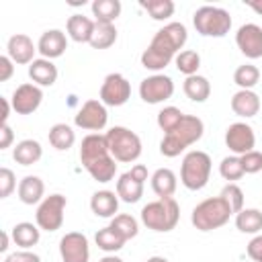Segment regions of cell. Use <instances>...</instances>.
Masks as SVG:
<instances>
[{
  "instance_id": "cell-1",
  "label": "cell",
  "mask_w": 262,
  "mask_h": 262,
  "mask_svg": "<svg viewBox=\"0 0 262 262\" xmlns=\"http://www.w3.org/2000/svg\"><path fill=\"white\" fill-rule=\"evenodd\" d=\"M186 39H188V33L182 23H168L154 35L149 47L141 53V66L151 72L164 70L172 61L176 51L182 49Z\"/></svg>"
},
{
  "instance_id": "cell-2",
  "label": "cell",
  "mask_w": 262,
  "mask_h": 262,
  "mask_svg": "<svg viewBox=\"0 0 262 262\" xmlns=\"http://www.w3.org/2000/svg\"><path fill=\"white\" fill-rule=\"evenodd\" d=\"M203 131H205V125L199 117L194 115H184L182 121L170 131L164 135L162 143H160V151L162 156L166 158H176L180 156L188 145L196 143L201 137H203Z\"/></svg>"
},
{
  "instance_id": "cell-3",
  "label": "cell",
  "mask_w": 262,
  "mask_h": 262,
  "mask_svg": "<svg viewBox=\"0 0 262 262\" xmlns=\"http://www.w3.org/2000/svg\"><path fill=\"white\" fill-rule=\"evenodd\" d=\"M233 215L231 207L227 205V201L219 194V196H211L201 201L192 213H190V221L199 231H211L217 227H223L229 217Z\"/></svg>"
},
{
  "instance_id": "cell-4",
  "label": "cell",
  "mask_w": 262,
  "mask_h": 262,
  "mask_svg": "<svg viewBox=\"0 0 262 262\" xmlns=\"http://www.w3.org/2000/svg\"><path fill=\"white\" fill-rule=\"evenodd\" d=\"M178 219H180V207L172 196L151 201L141 209L143 225L154 231H172Z\"/></svg>"
},
{
  "instance_id": "cell-5",
  "label": "cell",
  "mask_w": 262,
  "mask_h": 262,
  "mask_svg": "<svg viewBox=\"0 0 262 262\" xmlns=\"http://www.w3.org/2000/svg\"><path fill=\"white\" fill-rule=\"evenodd\" d=\"M211 176V158L201 149H192L184 156L180 166V180L188 190H201Z\"/></svg>"
},
{
  "instance_id": "cell-6",
  "label": "cell",
  "mask_w": 262,
  "mask_h": 262,
  "mask_svg": "<svg viewBox=\"0 0 262 262\" xmlns=\"http://www.w3.org/2000/svg\"><path fill=\"white\" fill-rule=\"evenodd\" d=\"M192 25L203 37H223L231 29V14L219 6H201L192 14Z\"/></svg>"
},
{
  "instance_id": "cell-7",
  "label": "cell",
  "mask_w": 262,
  "mask_h": 262,
  "mask_svg": "<svg viewBox=\"0 0 262 262\" xmlns=\"http://www.w3.org/2000/svg\"><path fill=\"white\" fill-rule=\"evenodd\" d=\"M108 151L117 162H135L141 156V139L135 131L127 127H113L106 133Z\"/></svg>"
},
{
  "instance_id": "cell-8",
  "label": "cell",
  "mask_w": 262,
  "mask_h": 262,
  "mask_svg": "<svg viewBox=\"0 0 262 262\" xmlns=\"http://www.w3.org/2000/svg\"><path fill=\"white\" fill-rule=\"evenodd\" d=\"M66 196L63 194H49L45 196L35 213V221L39 229L43 231H57L63 223V211H66Z\"/></svg>"
},
{
  "instance_id": "cell-9",
  "label": "cell",
  "mask_w": 262,
  "mask_h": 262,
  "mask_svg": "<svg viewBox=\"0 0 262 262\" xmlns=\"http://www.w3.org/2000/svg\"><path fill=\"white\" fill-rule=\"evenodd\" d=\"M172 94H174V82L170 76H164V74H154V76L141 80V84H139V96L147 104L164 102Z\"/></svg>"
},
{
  "instance_id": "cell-10",
  "label": "cell",
  "mask_w": 262,
  "mask_h": 262,
  "mask_svg": "<svg viewBox=\"0 0 262 262\" xmlns=\"http://www.w3.org/2000/svg\"><path fill=\"white\" fill-rule=\"evenodd\" d=\"M131 96V84L123 74H108L100 86V102L106 106H121Z\"/></svg>"
},
{
  "instance_id": "cell-11",
  "label": "cell",
  "mask_w": 262,
  "mask_h": 262,
  "mask_svg": "<svg viewBox=\"0 0 262 262\" xmlns=\"http://www.w3.org/2000/svg\"><path fill=\"white\" fill-rule=\"evenodd\" d=\"M76 125L82 127V129H88V131H100L106 127V121H108V113H106V106L100 102V100H86L82 104V108L76 113L74 117Z\"/></svg>"
},
{
  "instance_id": "cell-12",
  "label": "cell",
  "mask_w": 262,
  "mask_h": 262,
  "mask_svg": "<svg viewBox=\"0 0 262 262\" xmlns=\"http://www.w3.org/2000/svg\"><path fill=\"white\" fill-rule=\"evenodd\" d=\"M59 254L63 262H88L90 246L88 237L80 231H70L59 239Z\"/></svg>"
},
{
  "instance_id": "cell-13",
  "label": "cell",
  "mask_w": 262,
  "mask_h": 262,
  "mask_svg": "<svg viewBox=\"0 0 262 262\" xmlns=\"http://www.w3.org/2000/svg\"><path fill=\"white\" fill-rule=\"evenodd\" d=\"M225 145L235 156H244V154L252 151L254 145H256L254 129L248 123H233V125H229L227 131H225Z\"/></svg>"
},
{
  "instance_id": "cell-14",
  "label": "cell",
  "mask_w": 262,
  "mask_h": 262,
  "mask_svg": "<svg viewBox=\"0 0 262 262\" xmlns=\"http://www.w3.org/2000/svg\"><path fill=\"white\" fill-rule=\"evenodd\" d=\"M235 43L246 57L250 59L262 57V27H258L256 23L242 25L235 33Z\"/></svg>"
},
{
  "instance_id": "cell-15",
  "label": "cell",
  "mask_w": 262,
  "mask_h": 262,
  "mask_svg": "<svg viewBox=\"0 0 262 262\" xmlns=\"http://www.w3.org/2000/svg\"><path fill=\"white\" fill-rule=\"evenodd\" d=\"M41 100H43V90L37 84H20V86H16V90L12 92V98H10L12 108L18 115L35 113L39 108Z\"/></svg>"
},
{
  "instance_id": "cell-16",
  "label": "cell",
  "mask_w": 262,
  "mask_h": 262,
  "mask_svg": "<svg viewBox=\"0 0 262 262\" xmlns=\"http://www.w3.org/2000/svg\"><path fill=\"white\" fill-rule=\"evenodd\" d=\"M6 51H8V57L14 61V63H33L35 61V51H37V47H35V43H33V39L29 37V35H25V33H16V35H12L10 39H8V45H6Z\"/></svg>"
},
{
  "instance_id": "cell-17",
  "label": "cell",
  "mask_w": 262,
  "mask_h": 262,
  "mask_svg": "<svg viewBox=\"0 0 262 262\" xmlns=\"http://www.w3.org/2000/svg\"><path fill=\"white\" fill-rule=\"evenodd\" d=\"M66 49H68V39H66V33L59 29H49L39 37L37 51L45 59H55V57L63 55Z\"/></svg>"
},
{
  "instance_id": "cell-18",
  "label": "cell",
  "mask_w": 262,
  "mask_h": 262,
  "mask_svg": "<svg viewBox=\"0 0 262 262\" xmlns=\"http://www.w3.org/2000/svg\"><path fill=\"white\" fill-rule=\"evenodd\" d=\"M108 143H106V135H100V133H90L82 139V145H80V160L82 164H88L92 160H98L102 156H108Z\"/></svg>"
},
{
  "instance_id": "cell-19",
  "label": "cell",
  "mask_w": 262,
  "mask_h": 262,
  "mask_svg": "<svg viewBox=\"0 0 262 262\" xmlns=\"http://www.w3.org/2000/svg\"><path fill=\"white\" fill-rule=\"evenodd\" d=\"M231 111L237 115V117H256L258 111H260V98L256 92L252 90H237L233 96H231Z\"/></svg>"
},
{
  "instance_id": "cell-20",
  "label": "cell",
  "mask_w": 262,
  "mask_h": 262,
  "mask_svg": "<svg viewBox=\"0 0 262 262\" xmlns=\"http://www.w3.org/2000/svg\"><path fill=\"white\" fill-rule=\"evenodd\" d=\"M29 78L37 86H53L57 80V68L53 66L51 59L39 57L29 66Z\"/></svg>"
},
{
  "instance_id": "cell-21",
  "label": "cell",
  "mask_w": 262,
  "mask_h": 262,
  "mask_svg": "<svg viewBox=\"0 0 262 262\" xmlns=\"http://www.w3.org/2000/svg\"><path fill=\"white\" fill-rule=\"evenodd\" d=\"M90 209L96 217H115L119 209V194L113 190H98L90 199Z\"/></svg>"
},
{
  "instance_id": "cell-22",
  "label": "cell",
  "mask_w": 262,
  "mask_h": 262,
  "mask_svg": "<svg viewBox=\"0 0 262 262\" xmlns=\"http://www.w3.org/2000/svg\"><path fill=\"white\" fill-rule=\"evenodd\" d=\"M96 23L90 20L84 14H74L68 18V35L76 41V43H90L92 33H94Z\"/></svg>"
},
{
  "instance_id": "cell-23",
  "label": "cell",
  "mask_w": 262,
  "mask_h": 262,
  "mask_svg": "<svg viewBox=\"0 0 262 262\" xmlns=\"http://www.w3.org/2000/svg\"><path fill=\"white\" fill-rule=\"evenodd\" d=\"M117 194L125 203H137L143 196V182H139L131 172H125L117 180Z\"/></svg>"
},
{
  "instance_id": "cell-24",
  "label": "cell",
  "mask_w": 262,
  "mask_h": 262,
  "mask_svg": "<svg viewBox=\"0 0 262 262\" xmlns=\"http://www.w3.org/2000/svg\"><path fill=\"white\" fill-rule=\"evenodd\" d=\"M43 156V147L39 141L35 139H23L16 143L14 151H12V158L16 164L20 166H31V164H37Z\"/></svg>"
},
{
  "instance_id": "cell-25",
  "label": "cell",
  "mask_w": 262,
  "mask_h": 262,
  "mask_svg": "<svg viewBox=\"0 0 262 262\" xmlns=\"http://www.w3.org/2000/svg\"><path fill=\"white\" fill-rule=\"evenodd\" d=\"M117 160L108 154V156H102L98 160H92L88 164H84V168L88 170V174L96 180V182H111L115 178V172H117Z\"/></svg>"
},
{
  "instance_id": "cell-26",
  "label": "cell",
  "mask_w": 262,
  "mask_h": 262,
  "mask_svg": "<svg viewBox=\"0 0 262 262\" xmlns=\"http://www.w3.org/2000/svg\"><path fill=\"white\" fill-rule=\"evenodd\" d=\"M43 192H45V184L39 176H25L20 182H18V199L25 203V205H35L43 199Z\"/></svg>"
},
{
  "instance_id": "cell-27",
  "label": "cell",
  "mask_w": 262,
  "mask_h": 262,
  "mask_svg": "<svg viewBox=\"0 0 262 262\" xmlns=\"http://www.w3.org/2000/svg\"><path fill=\"white\" fill-rule=\"evenodd\" d=\"M151 188L160 199H168L176 192V174L170 168H160L151 174Z\"/></svg>"
},
{
  "instance_id": "cell-28",
  "label": "cell",
  "mask_w": 262,
  "mask_h": 262,
  "mask_svg": "<svg viewBox=\"0 0 262 262\" xmlns=\"http://www.w3.org/2000/svg\"><path fill=\"white\" fill-rule=\"evenodd\" d=\"M10 235H12V239H14L16 246H20V248L27 250V248H33V246L39 242L41 229H39V225H33V223H29V221H23V223H16V225L12 227Z\"/></svg>"
},
{
  "instance_id": "cell-29",
  "label": "cell",
  "mask_w": 262,
  "mask_h": 262,
  "mask_svg": "<svg viewBox=\"0 0 262 262\" xmlns=\"http://www.w3.org/2000/svg\"><path fill=\"white\" fill-rule=\"evenodd\" d=\"M184 94L192 100V102H205L207 98H209V94H211V84H209V80L205 78V76H199V74H194V76H188L186 80H184Z\"/></svg>"
},
{
  "instance_id": "cell-30",
  "label": "cell",
  "mask_w": 262,
  "mask_h": 262,
  "mask_svg": "<svg viewBox=\"0 0 262 262\" xmlns=\"http://www.w3.org/2000/svg\"><path fill=\"white\" fill-rule=\"evenodd\" d=\"M76 141V133L70 125L66 123H55L51 129H49V143L59 149V151H68Z\"/></svg>"
},
{
  "instance_id": "cell-31",
  "label": "cell",
  "mask_w": 262,
  "mask_h": 262,
  "mask_svg": "<svg viewBox=\"0 0 262 262\" xmlns=\"http://www.w3.org/2000/svg\"><path fill=\"white\" fill-rule=\"evenodd\" d=\"M92 14L96 16V23L113 25L117 20V16L121 14V2L119 0H94Z\"/></svg>"
},
{
  "instance_id": "cell-32",
  "label": "cell",
  "mask_w": 262,
  "mask_h": 262,
  "mask_svg": "<svg viewBox=\"0 0 262 262\" xmlns=\"http://www.w3.org/2000/svg\"><path fill=\"white\" fill-rule=\"evenodd\" d=\"M235 227L242 233H258L262 229V211L242 209L239 213H235Z\"/></svg>"
},
{
  "instance_id": "cell-33",
  "label": "cell",
  "mask_w": 262,
  "mask_h": 262,
  "mask_svg": "<svg viewBox=\"0 0 262 262\" xmlns=\"http://www.w3.org/2000/svg\"><path fill=\"white\" fill-rule=\"evenodd\" d=\"M94 242H96V246H98L100 250H104V252H117V250H121V248L125 246L127 239H125L123 235H119V233L108 225V227H102V229L96 231Z\"/></svg>"
},
{
  "instance_id": "cell-34",
  "label": "cell",
  "mask_w": 262,
  "mask_h": 262,
  "mask_svg": "<svg viewBox=\"0 0 262 262\" xmlns=\"http://www.w3.org/2000/svg\"><path fill=\"white\" fill-rule=\"evenodd\" d=\"M117 41V29L115 25H106V23H96L90 45L94 49H108L111 45H115Z\"/></svg>"
},
{
  "instance_id": "cell-35",
  "label": "cell",
  "mask_w": 262,
  "mask_h": 262,
  "mask_svg": "<svg viewBox=\"0 0 262 262\" xmlns=\"http://www.w3.org/2000/svg\"><path fill=\"white\" fill-rule=\"evenodd\" d=\"M139 6L149 12L154 20H166L174 14V2L172 0H139Z\"/></svg>"
},
{
  "instance_id": "cell-36",
  "label": "cell",
  "mask_w": 262,
  "mask_h": 262,
  "mask_svg": "<svg viewBox=\"0 0 262 262\" xmlns=\"http://www.w3.org/2000/svg\"><path fill=\"white\" fill-rule=\"evenodd\" d=\"M260 80V70L252 63H244L233 72V82L242 88V90H252Z\"/></svg>"
},
{
  "instance_id": "cell-37",
  "label": "cell",
  "mask_w": 262,
  "mask_h": 262,
  "mask_svg": "<svg viewBox=\"0 0 262 262\" xmlns=\"http://www.w3.org/2000/svg\"><path fill=\"white\" fill-rule=\"evenodd\" d=\"M111 227H113L119 235H123L125 239L135 237V235H137V231H139V225H137L135 217H131V215H127V213L115 215V217H113V221H111Z\"/></svg>"
},
{
  "instance_id": "cell-38",
  "label": "cell",
  "mask_w": 262,
  "mask_h": 262,
  "mask_svg": "<svg viewBox=\"0 0 262 262\" xmlns=\"http://www.w3.org/2000/svg\"><path fill=\"white\" fill-rule=\"evenodd\" d=\"M176 68H178V72H182L186 78H188V76H194L196 70L201 68V55H199L196 51H192V49L180 51V53L176 55Z\"/></svg>"
},
{
  "instance_id": "cell-39",
  "label": "cell",
  "mask_w": 262,
  "mask_h": 262,
  "mask_svg": "<svg viewBox=\"0 0 262 262\" xmlns=\"http://www.w3.org/2000/svg\"><path fill=\"white\" fill-rule=\"evenodd\" d=\"M219 174L225 178V180H239L246 172H244V168H242V160H239V156H227V158H223L221 160V164H219Z\"/></svg>"
},
{
  "instance_id": "cell-40",
  "label": "cell",
  "mask_w": 262,
  "mask_h": 262,
  "mask_svg": "<svg viewBox=\"0 0 262 262\" xmlns=\"http://www.w3.org/2000/svg\"><path fill=\"white\" fill-rule=\"evenodd\" d=\"M182 117H184V113H182L180 108H176V106H166V108H162V111L158 113V125H160L162 131L170 133V131L182 121Z\"/></svg>"
},
{
  "instance_id": "cell-41",
  "label": "cell",
  "mask_w": 262,
  "mask_h": 262,
  "mask_svg": "<svg viewBox=\"0 0 262 262\" xmlns=\"http://www.w3.org/2000/svg\"><path fill=\"white\" fill-rule=\"evenodd\" d=\"M221 196L227 201V205L231 207L233 213H239V211L244 209V190H242L237 184L227 182V184L223 186V190H221Z\"/></svg>"
},
{
  "instance_id": "cell-42",
  "label": "cell",
  "mask_w": 262,
  "mask_h": 262,
  "mask_svg": "<svg viewBox=\"0 0 262 262\" xmlns=\"http://www.w3.org/2000/svg\"><path fill=\"white\" fill-rule=\"evenodd\" d=\"M239 160H242V168L246 174H256L262 170V151H258V149H252V151L239 156Z\"/></svg>"
},
{
  "instance_id": "cell-43",
  "label": "cell",
  "mask_w": 262,
  "mask_h": 262,
  "mask_svg": "<svg viewBox=\"0 0 262 262\" xmlns=\"http://www.w3.org/2000/svg\"><path fill=\"white\" fill-rule=\"evenodd\" d=\"M16 188V178L10 168H0V199L10 196V192Z\"/></svg>"
},
{
  "instance_id": "cell-44",
  "label": "cell",
  "mask_w": 262,
  "mask_h": 262,
  "mask_svg": "<svg viewBox=\"0 0 262 262\" xmlns=\"http://www.w3.org/2000/svg\"><path fill=\"white\" fill-rule=\"evenodd\" d=\"M4 262H41V258H39L35 252L23 250V252H14V254H8V256L4 258Z\"/></svg>"
},
{
  "instance_id": "cell-45",
  "label": "cell",
  "mask_w": 262,
  "mask_h": 262,
  "mask_svg": "<svg viewBox=\"0 0 262 262\" xmlns=\"http://www.w3.org/2000/svg\"><path fill=\"white\" fill-rule=\"evenodd\" d=\"M14 74V61L8 55H0V82H8Z\"/></svg>"
},
{
  "instance_id": "cell-46",
  "label": "cell",
  "mask_w": 262,
  "mask_h": 262,
  "mask_svg": "<svg viewBox=\"0 0 262 262\" xmlns=\"http://www.w3.org/2000/svg\"><path fill=\"white\" fill-rule=\"evenodd\" d=\"M248 256L254 262H262V235H256L248 244Z\"/></svg>"
},
{
  "instance_id": "cell-47",
  "label": "cell",
  "mask_w": 262,
  "mask_h": 262,
  "mask_svg": "<svg viewBox=\"0 0 262 262\" xmlns=\"http://www.w3.org/2000/svg\"><path fill=\"white\" fill-rule=\"evenodd\" d=\"M12 139H14V133H12L10 125H8V123H4V125L0 127V149H6V147H10Z\"/></svg>"
},
{
  "instance_id": "cell-48",
  "label": "cell",
  "mask_w": 262,
  "mask_h": 262,
  "mask_svg": "<svg viewBox=\"0 0 262 262\" xmlns=\"http://www.w3.org/2000/svg\"><path fill=\"white\" fill-rule=\"evenodd\" d=\"M129 172H131V174H133V176H135L139 182H145V180H147V168H145L143 164H135V166H133Z\"/></svg>"
},
{
  "instance_id": "cell-49",
  "label": "cell",
  "mask_w": 262,
  "mask_h": 262,
  "mask_svg": "<svg viewBox=\"0 0 262 262\" xmlns=\"http://www.w3.org/2000/svg\"><path fill=\"white\" fill-rule=\"evenodd\" d=\"M0 104H2V125H4V123H8V115H10L12 102L8 98H0Z\"/></svg>"
},
{
  "instance_id": "cell-50",
  "label": "cell",
  "mask_w": 262,
  "mask_h": 262,
  "mask_svg": "<svg viewBox=\"0 0 262 262\" xmlns=\"http://www.w3.org/2000/svg\"><path fill=\"white\" fill-rule=\"evenodd\" d=\"M254 12H258V14H262V0H248L246 2Z\"/></svg>"
},
{
  "instance_id": "cell-51",
  "label": "cell",
  "mask_w": 262,
  "mask_h": 262,
  "mask_svg": "<svg viewBox=\"0 0 262 262\" xmlns=\"http://www.w3.org/2000/svg\"><path fill=\"white\" fill-rule=\"evenodd\" d=\"M8 239H10L8 231H2V244H0V252H6V250H8Z\"/></svg>"
},
{
  "instance_id": "cell-52",
  "label": "cell",
  "mask_w": 262,
  "mask_h": 262,
  "mask_svg": "<svg viewBox=\"0 0 262 262\" xmlns=\"http://www.w3.org/2000/svg\"><path fill=\"white\" fill-rule=\"evenodd\" d=\"M98 262H123L121 258H117V256H104L102 260H98Z\"/></svg>"
},
{
  "instance_id": "cell-53",
  "label": "cell",
  "mask_w": 262,
  "mask_h": 262,
  "mask_svg": "<svg viewBox=\"0 0 262 262\" xmlns=\"http://www.w3.org/2000/svg\"><path fill=\"white\" fill-rule=\"evenodd\" d=\"M145 262H168L166 258H162V256H151V258H147Z\"/></svg>"
}]
</instances>
